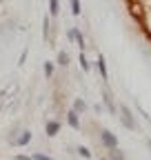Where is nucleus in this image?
I'll return each instance as SVG.
<instances>
[{"mask_svg": "<svg viewBox=\"0 0 151 160\" xmlns=\"http://www.w3.org/2000/svg\"><path fill=\"white\" fill-rule=\"evenodd\" d=\"M71 13L80 16V0H71Z\"/></svg>", "mask_w": 151, "mask_h": 160, "instance_id": "obj_12", "label": "nucleus"}, {"mask_svg": "<svg viewBox=\"0 0 151 160\" xmlns=\"http://www.w3.org/2000/svg\"><path fill=\"white\" fill-rule=\"evenodd\" d=\"M0 2H2V0H0Z\"/></svg>", "mask_w": 151, "mask_h": 160, "instance_id": "obj_20", "label": "nucleus"}, {"mask_svg": "<svg viewBox=\"0 0 151 160\" xmlns=\"http://www.w3.org/2000/svg\"><path fill=\"white\" fill-rule=\"evenodd\" d=\"M31 158H33V160H53L51 156H45V153H33Z\"/></svg>", "mask_w": 151, "mask_h": 160, "instance_id": "obj_15", "label": "nucleus"}, {"mask_svg": "<svg viewBox=\"0 0 151 160\" xmlns=\"http://www.w3.org/2000/svg\"><path fill=\"white\" fill-rule=\"evenodd\" d=\"M45 131H47L49 138H51V136H58V131H60V122H58V120H49L47 127H45Z\"/></svg>", "mask_w": 151, "mask_h": 160, "instance_id": "obj_3", "label": "nucleus"}, {"mask_svg": "<svg viewBox=\"0 0 151 160\" xmlns=\"http://www.w3.org/2000/svg\"><path fill=\"white\" fill-rule=\"evenodd\" d=\"M76 151H78V156H82V158H91V151H89L87 147H78Z\"/></svg>", "mask_w": 151, "mask_h": 160, "instance_id": "obj_14", "label": "nucleus"}, {"mask_svg": "<svg viewBox=\"0 0 151 160\" xmlns=\"http://www.w3.org/2000/svg\"><path fill=\"white\" fill-rule=\"evenodd\" d=\"M113 153H111V160H124V156L120 153V151H116V149H111Z\"/></svg>", "mask_w": 151, "mask_h": 160, "instance_id": "obj_16", "label": "nucleus"}, {"mask_svg": "<svg viewBox=\"0 0 151 160\" xmlns=\"http://www.w3.org/2000/svg\"><path fill=\"white\" fill-rule=\"evenodd\" d=\"M100 160H111V158H100Z\"/></svg>", "mask_w": 151, "mask_h": 160, "instance_id": "obj_18", "label": "nucleus"}, {"mask_svg": "<svg viewBox=\"0 0 151 160\" xmlns=\"http://www.w3.org/2000/svg\"><path fill=\"white\" fill-rule=\"evenodd\" d=\"M98 71H100L102 80H107V62H105V56H98Z\"/></svg>", "mask_w": 151, "mask_h": 160, "instance_id": "obj_6", "label": "nucleus"}, {"mask_svg": "<svg viewBox=\"0 0 151 160\" xmlns=\"http://www.w3.org/2000/svg\"><path fill=\"white\" fill-rule=\"evenodd\" d=\"M67 62H69V56H67V51H60V53H58V65L67 67Z\"/></svg>", "mask_w": 151, "mask_h": 160, "instance_id": "obj_11", "label": "nucleus"}, {"mask_svg": "<svg viewBox=\"0 0 151 160\" xmlns=\"http://www.w3.org/2000/svg\"><path fill=\"white\" fill-rule=\"evenodd\" d=\"M16 160H33V158H29V156H16Z\"/></svg>", "mask_w": 151, "mask_h": 160, "instance_id": "obj_17", "label": "nucleus"}, {"mask_svg": "<svg viewBox=\"0 0 151 160\" xmlns=\"http://www.w3.org/2000/svg\"><path fill=\"white\" fill-rule=\"evenodd\" d=\"M45 76H47V78H51V76H53V62H49V60L45 62Z\"/></svg>", "mask_w": 151, "mask_h": 160, "instance_id": "obj_13", "label": "nucleus"}, {"mask_svg": "<svg viewBox=\"0 0 151 160\" xmlns=\"http://www.w3.org/2000/svg\"><path fill=\"white\" fill-rule=\"evenodd\" d=\"M42 25H45V27H42V38L47 40V38H49V16L42 18Z\"/></svg>", "mask_w": 151, "mask_h": 160, "instance_id": "obj_10", "label": "nucleus"}, {"mask_svg": "<svg viewBox=\"0 0 151 160\" xmlns=\"http://www.w3.org/2000/svg\"><path fill=\"white\" fill-rule=\"evenodd\" d=\"M67 122H69V127H73V129H80V118H78V113H76L73 109L67 113Z\"/></svg>", "mask_w": 151, "mask_h": 160, "instance_id": "obj_4", "label": "nucleus"}, {"mask_svg": "<svg viewBox=\"0 0 151 160\" xmlns=\"http://www.w3.org/2000/svg\"><path fill=\"white\" fill-rule=\"evenodd\" d=\"M149 149H151V140H149Z\"/></svg>", "mask_w": 151, "mask_h": 160, "instance_id": "obj_19", "label": "nucleus"}, {"mask_svg": "<svg viewBox=\"0 0 151 160\" xmlns=\"http://www.w3.org/2000/svg\"><path fill=\"white\" fill-rule=\"evenodd\" d=\"M87 109V105H85V100H80V98H76V102H73V111L76 113H80V111H85Z\"/></svg>", "mask_w": 151, "mask_h": 160, "instance_id": "obj_7", "label": "nucleus"}, {"mask_svg": "<svg viewBox=\"0 0 151 160\" xmlns=\"http://www.w3.org/2000/svg\"><path fill=\"white\" fill-rule=\"evenodd\" d=\"M80 67H82V71H89V69H91V65H89V60H87L85 51H80Z\"/></svg>", "mask_w": 151, "mask_h": 160, "instance_id": "obj_8", "label": "nucleus"}, {"mask_svg": "<svg viewBox=\"0 0 151 160\" xmlns=\"http://www.w3.org/2000/svg\"><path fill=\"white\" fill-rule=\"evenodd\" d=\"M58 9H60L58 0H49V13H51V16H56V13H58Z\"/></svg>", "mask_w": 151, "mask_h": 160, "instance_id": "obj_9", "label": "nucleus"}, {"mask_svg": "<svg viewBox=\"0 0 151 160\" xmlns=\"http://www.w3.org/2000/svg\"><path fill=\"white\" fill-rule=\"evenodd\" d=\"M100 142H102L107 149H116V147H118V138L113 136L109 129H102V131H100Z\"/></svg>", "mask_w": 151, "mask_h": 160, "instance_id": "obj_1", "label": "nucleus"}, {"mask_svg": "<svg viewBox=\"0 0 151 160\" xmlns=\"http://www.w3.org/2000/svg\"><path fill=\"white\" fill-rule=\"evenodd\" d=\"M29 140H31V131H22V136H20V138H16V140H11V142L18 145V147H25Z\"/></svg>", "mask_w": 151, "mask_h": 160, "instance_id": "obj_5", "label": "nucleus"}, {"mask_svg": "<svg viewBox=\"0 0 151 160\" xmlns=\"http://www.w3.org/2000/svg\"><path fill=\"white\" fill-rule=\"evenodd\" d=\"M120 118H122V122H124V127L127 129H136L138 125H136V120H134V116H131V111H129V107L127 105H120Z\"/></svg>", "mask_w": 151, "mask_h": 160, "instance_id": "obj_2", "label": "nucleus"}]
</instances>
